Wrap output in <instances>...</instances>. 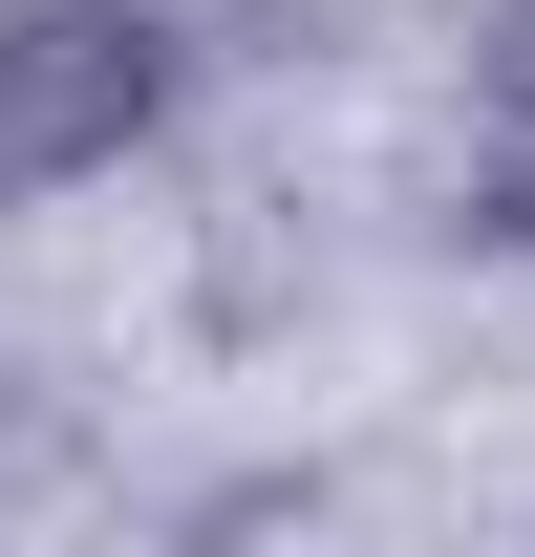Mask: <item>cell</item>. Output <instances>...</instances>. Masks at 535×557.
Returning <instances> with one entry per match:
<instances>
[{
    "instance_id": "6da1fadb",
    "label": "cell",
    "mask_w": 535,
    "mask_h": 557,
    "mask_svg": "<svg viewBox=\"0 0 535 557\" xmlns=\"http://www.w3.org/2000/svg\"><path fill=\"white\" fill-rule=\"evenodd\" d=\"M172 129V0H0V214L86 194Z\"/></svg>"
},
{
    "instance_id": "7a4b0ae2",
    "label": "cell",
    "mask_w": 535,
    "mask_h": 557,
    "mask_svg": "<svg viewBox=\"0 0 535 557\" xmlns=\"http://www.w3.org/2000/svg\"><path fill=\"white\" fill-rule=\"evenodd\" d=\"M493 150H514V194H535V0L493 22Z\"/></svg>"
}]
</instances>
